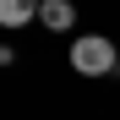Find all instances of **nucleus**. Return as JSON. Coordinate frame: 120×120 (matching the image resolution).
Segmentation results:
<instances>
[{
	"label": "nucleus",
	"mask_w": 120,
	"mask_h": 120,
	"mask_svg": "<svg viewBox=\"0 0 120 120\" xmlns=\"http://www.w3.org/2000/svg\"><path fill=\"white\" fill-rule=\"evenodd\" d=\"M71 71L76 76H109V71H120V44H109L104 33H76L71 38Z\"/></svg>",
	"instance_id": "1"
},
{
	"label": "nucleus",
	"mask_w": 120,
	"mask_h": 120,
	"mask_svg": "<svg viewBox=\"0 0 120 120\" xmlns=\"http://www.w3.org/2000/svg\"><path fill=\"white\" fill-rule=\"evenodd\" d=\"M38 6H44V0H0V27H27V22H38Z\"/></svg>",
	"instance_id": "3"
},
{
	"label": "nucleus",
	"mask_w": 120,
	"mask_h": 120,
	"mask_svg": "<svg viewBox=\"0 0 120 120\" xmlns=\"http://www.w3.org/2000/svg\"><path fill=\"white\" fill-rule=\"evenodd\" d=\"M71 22H76V6H71V0H44V6H38V27L66 33Z\"/></svg>",
	"instance_id": "2"
}]
</instances>
